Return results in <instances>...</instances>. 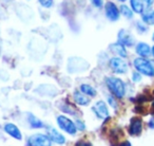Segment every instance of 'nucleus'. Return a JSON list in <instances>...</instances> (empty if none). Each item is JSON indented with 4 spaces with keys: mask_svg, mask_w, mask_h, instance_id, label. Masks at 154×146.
Listing matches in <instances>:
<instances>
[{
    "mask_svg": "<svg viewBox=\"0 0 154 146\" xmlns=\"http://www.w3.org/2000/svg\"><path fill=\"white\" fill-rule=\"evenodd\" d=\"M91 3L97 9H100L103 5V0H91Z\"/></svg>",
    "mask_w": 154,
    "mask_h": 146,
    "instance_id": "obj_24",
    "label": "nucleus"
},
{
    "mask_svg": "<svg viewBox=\"0 0 154 146\" xmlns=\"http://www.w3.org/2000/svg\"><path fill=\"white\" fill-rule=\"evenodd\" d=\"M106 85L111 93L117 99H122L126 94V84L122 80L115 76H110L106 78Z\"/></svg>",
    "mask_w": 154,
    "mask_h": 146,
    "instance_id": "obj_1",
    "label": "nucleus"
},
{
    "mask_svg": "<svg viewBox=\"0 0 154 146\" xmlns=\"http://www.w3.org/2000/svg\"><path fill=\"white\" fill-rule=\"evenodd\" d=\"M26 146H52V141L48 135L35 133L28 138Z\"/></svg>",
    "mask_w": 154,
    "mask_h": 146,
    "instance_id": "obj_5",
    "label": "nucleus"
},
{
    "mask_svg": "<svg viewBox=\"0 0 154 146\" xmlns=\"http://www.w3.org/2000/svg\"><path fill=\"white\" fill-rule=\"evenodd\" d=\"M105 14L106 17L110 21H117L120 17V11L118 7L112 1H108L105 5Z\"/></svg>",
    "mask_w": 154,
    "mask_h": 146,
    "instance_id": "obj_6",
    "label": "nucleus"
},
{
    "mask_svg": "<svg viewBox=\"0 0 154 146\" xmlns=\"http://www.w3.org/2000/svg\"><path fill=\"white\" fill-rule=\"evenodd\" d=\"M117 40L118 43L124 45L125 47H133L135 43L134 36L128 30H125V29L119 30L117 34Z\"/></svg>",
    "mask_w": 154,
    "mask_h": 146,
    "instance_id": "obj_7",
    "label": "nucleus"
},
{
    "mask_svg": "<svg viewBox=\"0 0 154 146\" xmlns=\"http://www.w3.org/2000/svg\"><path fill=\"white\" fill-rule=\"evenodd\" d=\"M135 52L139 57L147 58L152 54V48L146 43H138L135 46Z\"/></svg>",
    "mask_w": 154,
    "mask_h": 146,
    "instance_id": "obj_11",
    "label": "nucleus"
},
{
    "mask_svg": "<svg viewBox=\"0 0 154 146\" xmlns=\"http://www.w3.org/2000/svg\"><path fill=\"white\" fill-rule=\"evenodd\" d=\"M119 146H132V145H131V143L129 141H125V142H122V143L119 144Z\"/></svg>",
    "mask_w": 154,
    "mask_h": 146,
    "instance_id": "obj_29",
    "label": "nucleus"
},
{
    "mask_svg": "<svg viewBox=\"0 0 154 146\" xmlns=\"http://www.w3.org/2000/svg\"><path fill=\"white\" fill-rule=\"evenodd\" d=\"M76 146H92V144L90 142H84V141H80L76 144Z\"/></svg>",
    "mask_w": 154,
    "mask_h": 146,
    "instance_id": "obj_27",
    "label": "nucleus"
},
{
    "mask_svg": "<svg viewBox=\"0 0 154 146\" xmlns=\"http://www.w3.org/2000/svg\"><path fill=\"white\" fill-rule=\"evenodd\" d=\"M109 66L111 68V70L116 74H125L129 70L128 62L122 57H118V56L112 57L109 60Z\"/></svg>",
    "mask_w": 154,
    "mask_h": 146,
    "instance_id": "obj_4",
    "label": "nucleus"
},
{
    "mask_svg": "<svg viewBox=\"0 0 154 146\" xmlns=\"http://www.w3.org/2000/svg\"><path fill=\"white\" fill-rule=\"evenodd\" d=\"M152 55H153V57H154V46L152 47Z\"/></svg>",
    "mask_w": 154,
    "mask_h": 146,
    "instance_id": "obj_30",
    "label": "nucleus"
},
{
    "mask_svg": "<svg viewBox=\"0 0 154 146\" xmlns=\"http://www.w3.org/2000/svg\"><path fill=\"white\" fill-rule=\"evenodd\" d=\"M130 5L134 13L141 15L145 12V5H143V0H130Z\"/></svg>",
    "mask_w": 154,
    "mask_h": 146,
    "instance_id": "obj_16",
    "label": "nucleus"
},
{
    "mask_svg": "<svg viewBox=\"0 0 154 146\" xmlns=\"http://www.w3.org/2000/svg\"><path fill=\"white\" fill-rule=\"evenodd\" d=\"M80 91H82L84 94H86L87 97H96L97 94V91L94 87H92L91 85H88V84H82L80 85Z\"/></svg>",
    "mask_w": 154,
    "mask_h": 146,
    "instance_id": "obj_17",
    "label": "nucleus"
},
{
    "mask_svg": "<svg viewBox=\"0 0 154 146\" xmlns=\"http://www.w3.org/2000/svg\"><path fill=\"white\" fill-rule=\"evenodd\" d=\"M143 5H145V9H151V7L154 5V0H143Z\"/></svg>",
    "mask_w": 154,
    "mask_h": 146,
    "instance_id": "obj_26",
    "label": "nucleus"
},
{
    "mask_svg": "<svg viewBox=\"0 0 154 146\" xmlns=\"http://www.w3.org/2000/svg\"><path fill=\"white\" fill-rule=\"evenodd\" d=\"M119 11H120V14H122L124 17H126L127 19H132L133 16H134V12L132 11V9L126 5H120Z\"/></svg>",
    "mask_w": 154,
    "mask_h": 146,
    "instance_id": "obj_19",
    "label": "nucleus"
},
{
    "mask_svg": "<svg viewBox=\"0 0 154 146\" xmlns=\"http://www.w3.org/2000/svg\"><path fill=\"white\" fill-rule=\"evenodd\" d=\"M133 66L135 70L143 75L149 76V78L154 76V62L152 60L143 57H136L133 60Z\"/></svg>",
    "mask_w": 154,
    "mask_h": 146,
    "instance_id": "obj_2",
    "label": "nucleus"
},
{
    "mask_svg": "<svg viewBox=\"0 0 154 146\" xmlns=\"http://www.w3.org/2000/svg\"><path fill=\"white\" fill-rule=\"evenodd\" d=\"M28 122L32 128H42L43 123L32 113H28Z\"/></svg>",
    "mask_w": 154,
    "mask_h": 146,
    "instance_id": "obj_18",
    "label": "nucleus"
},
{
    "mask_svg": "<svg viewBox=\"0 0 154 146\" xmlns=\"http://www.w3.org/2000/svg\"><path fill=\"white\" fill-rule=\"evenodd\" d=\"M5 131L10 135V137L14 138L16 140H21L22 139V135H21V131L19 130L17 126L13 123H7L3 127Z\"/></svg>",
    "mask_w": 154,
    "mask_h": 146,
    "instance_id": "obj_12",
    "label": "nucleus"
},
{
    "mask_svg": "<svg viewBox=\"0 0 154 146\" xmlns=\"http://www.w3.org/2000/svg\"><path fill=\"white\" fill-rule=\"evenodd\" d=\"M56 122H57L58 127L64 132L71 135H75V133L77 132V127L75 123L69 118H66V116H58L56 118Z\"/></svg>",
    "mask_w": 154,
    "mask_h": 146,
    "instance_id": "obj_3",
    "label": "nucleus"
},
{
    "mask_svg": "<svg viewBox=\"0 0 154 146\" xmlns=\"http://www.w3.org/2000/svg\"><path fill=\"white\" fill-rule=\"evenodd\" d=\"M136 30L139 34H143L148 31V27L146 24H143V21H137L136 22Z\"/></svg>",
    "mask_w": 154,
    "mask_h": 146,
    "instance_id": "obj_20",
    "label": "nucleus"
},
{
    "mask_svg": "<svg viewBox=\"0 0 154 146\" xmlns=\"http://www.w3.org/2000/svg\"><path fill=\"white\" fill-rule=\"evenodd\" d=\"M148 126H149L151 129H154V118L150 119V121L148 122Z\"/></svg>",
    "mask_w": 154,
    "mask_h": 146,
    "instance_id": "obj_28",
    "label": "nucleus"
},
{
    "mask_svg": "<svg viewBox=\"0 0 154 146\" xmlns=\"http://www.w3.org/2000/svg\"><path fill=\"white\" fill-rule=\"evenodd\" d=\"M92 110L98 119H107L109 118V109H108L107 104L103 101H98L95 103L92 107Z\"/></svg>",
    "mask_w": 154,
    "mask_h": 146,
    "instance_id": "obj_8",
    "label": "nucleus"
},
{
    "mask_svg": "<svg viewBox=\"0 0 154 146\" xmlns=\"http://www.w3.org/2000/svg\"><path fill=\"white\" fill-rule=\"evenodd\" d=\"M141 21L147 24V26H154V10H146L141 14Z\"/></svg>",
    "mask_w": 154,
    "mask_h": 146,
    "instance_id": "obj_15",
    "label": "nucleus"
},
{
    "mask_svg": "<svg viewBox=\"0 0 154 146\" xmlns=\"http://www.w3.org/2000/svg\"><path fill=\"white\" fill-rule=\"evenodd\" d=\"M143 131V120L138 116L131 119L129 125V133L131 135H139Z\"/></svg>",
    "mask_w": 154,
    "mask_h": 146,
    "instance_id": "obj_9",
    "label": "nucleus"
},
{
    "mask_svg": "<svg viewBox=\"0 0 154 146\" xmlns=\"http://www.w3.org/2000/svg\"><path fill=\"white\" fill-rule=\"evenodd\" d=\"M39 5L45 9H50L54 5V0H38Z\"/></svg>",
    "mask_w": 154,
    "mask_h": 146,
    "instance_id": "obj_21",
    "label": "nucleus"
},
{
    "mask_svg": "<svg viewBox=\"0 0 154 146\" xmlns=\"http://www.w3.org/2000/svg\"><path fill=\"white\" fill-rule=\"evenodd\" d=\"M118 1H120V2H126L127 0H118Z\"/></svg>",
    "mask_w": 154,
    "mask_h": 146,
    "instance_id": "obj_31",
    "label": "nucleus"
},
{
    "mask_svg": "<svg viewBox=\"0 0 154 146\" xmlns=\"http://www.w3.org/2000/svg\"><path fill=\"white\" fill-rule=\"evenodd\" d=\"M73 97H74L75 103L80 106H88L90 104V99L86 94H84L82 91H74Z\"/></svg>",
    "mask_w": 154,
    "mask_h": 146,
    "instance_id": "obj_14",
    "label": "nucleus"
},
{
    "mask_svg": "<svg viewBox=\"0 0 154 146\" xmlns=\"http://www.w3.org/2000/svg\"><path fill=\"white\" fill-rule=\"evenodd\" d=\"M107 100H108V103H109V105L111 106V107H113L114 109L117 108V102H116L114 95H109V97H107Z\"/></svg>",
    "mask_w": 154,
    "mask_h": 146,
    "instance_id": "obj_22",
    "label": "nucleus"
},
{
    "mask_svg": "<svg viewBox=\"0 0 154 146\" xmlns=\"http://www.w3.org/2000/svg\"><path fill=\"white\" fill-rule=\"evenodd\" d=\"M75 125H76L77 129H79V130H85V129H86V125H85V123L80 120L75 121Z\"/></svg>",
    "mask_w": 154,
    "mask_h": 146,
    "instance_id": "obj_25",
    "label": "nucleus"
},
{
    "mask_svg": "<svg viewBox=\"0 0 154 146\" xmlns=\"http://www.w3.org/2000/svg\"><path fill=\"white\" fill-rule=\"evenodd\" d=\"M152 40L154 41V32H153V34H152Z\"/></svg>",
    "mask_w": 154,
    "mask_h": 146,
    "instance_id": "obj_32",
    "label": "nucleus"
},
{
    "mask_svg": "<svg viewBox=\"0 0 154 146\" xmlns=\"http://www.w3.org/2000/svg\"><path fill=\"white\" fill-rule=\"evenodd\" d=\"M132 81L134 83H139L141 81V74L139 72H137V71H135V72L132 73Z\"/></svg>",
    "mask_w": 154,
    "mask_h": 146,
    "instance_id": "obj_23",
    "label": "nucleus"
},
{
    "mask_svg": "<svg viewBox=\"0 0 154 146\" xmlns=\"http://www.w3.org/2000/svg\"><path fill=\"white\" fill-rule=\"evenodd\" d=\"M47 131H48V137L50 138V140L52 142H54L56 144H59V145H62V144L66 143V138L57 129L53 128V127H48Z\"/></svg>",
    "mask_w": 154,
    "mask_h": 146,
    "instance_id": "obj_10",
    "label": "nucleus"
},
{
    "mask_svg": "<svg viewBox=\"0 0 154 146\" xmlns=\"http://www.w3.org/2000/svg\"><path fill=\"white\" fill-rule=\"evenodd\" d=\"M109 49L111 50L112 53L116 54L118 57H127L128 56V52H127V49L124 45L119 43H111L109 47Z\"/></svg>",
    "mask_w": 154,
    "mask_h": 146,
    "instance_id": "obj_13",
    "label": "nucleus"
}]
</instances>
